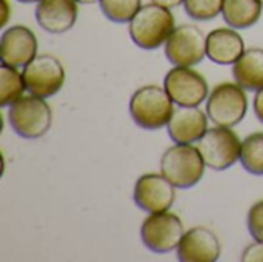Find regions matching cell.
<instances>
[{"label": "cell", "mask_w": 263, "mask_h": 262, "mask_svg": "<svg viewBox=\"0 0 263 262\" xmlns=\"http://www.w3.org/2000/svg\"><path fill=\"white\" fill-rule=\"evenodd\" d=\"M176 29V19L170 8L157 3L143 5L128 23L131 40L142 49H157L165 45Z\"/></svg>", "instance_id": "cell-1"}, {"label": "cell", "mask_w": 263, "mask_h": 262, "mask_svg": "<svg viewBox=\"0 0 263 262\" xmlns=\"http://www.w3.org/2000/svg\"><path fill=\"white\" fill-rule=\"evenodd\" d=\"M174 113V102L165 88L146 85L139 88L129 100V114L143 130L156 131L168 125Z\"/></svg>", "instance_id": "cell-2"}, {"label": "cell", "mask_w": 263, "mask_h": 262, "mask_svg": "<svg viewBox=\"0 0 263 262\" xmlns=\"http://www.w3.org/2000/svg\"><path fill=\"white\" fill-rule=\"evenodd\" d=\"M205 162L191 144H176L168 148L160 159V173L176 188H191L205 174Z\"/></svg>", "instance_id": "cell-3"}, {"label": "cell", "mask_w": 263, "mask_h": 262, "mask_svg": "<svg viewBox=\"0 0 263 262\" xmlns=\"http://www.w3.org/2000/svg\"><path fill=\"white\" fill-rule=\"evenodd\" d=\"M8 120L12 131L23 139H40L52 125V111L45 99L22 96L8 110Z\"/></svg>", "instance_id": "cell-4"}, {"label": "cell", "mask_w": 263, "mask_h": 262, "mask_svg": "<svg viewBox=\"0 0 263 262\" xmlns=\"http://www.w3.org/2000/svg\"><path fill=\"white\" fill-rule=\"evenodd\" d=\"M247 90L239 83L223 82L210 93L206 99V114L214 125L233 128L239 125L248 111Z\"/></svg>", "instance_id": "cell-5"}, {"label": "cell", "mask_w": 263, "mask_h": 262, "mask_svg": "<svg viewBox=\"0 0 263 262\" xmlns=\"http://www.w3.org/2000/svg\"><path fill=\"white\" fill-rule=\"evenodd\" d=\"M242 142L239 136L228 127H213L197 141V150L205 165L214 171L231 168L240 161Z\"/></svg>", "instance_id": "cell-6"}, {"label": "cell", "mask_w": 263, "mask_h": 262, "mask_svg": "<svg viewBox=\"0 0 263 262\" xmlns=\"http://www.w3.org/2000/svg\"><path fill=\"white\" fill-rule=\"evenodd\" d=\"M185 230L180 218L170 212L149 213L140 227V238L143 246L149 252L159 255L177 250Z\"/></svg>", "instance_id": "cell-7"}, {"label": "cell", "mask_w": 263, "mask_h": 262, "mask_svg": "<svg viewBox=\"0 0 263 262\" xmlns=\"http://www.w3.org/2000/svg\"><path fill=\"white\" fill-rule=\"evenodd\" d=\"M22 73L26 91L42 99L55 96L65 83V68L62 62L49 54L35 56Z\"/></svg>", "instance_id": "cell-8"}, {"label": "cell", "mask_w": 263, "mask_h": 262, "mask_svg": "<svg viewBox=\"0 0 263 262\" xmlns=\"http://www.w3.org/2000/svg\"><path fill=\"white\" fill-rule=\"evenodd\" d=\"M165 56L174 66H194L206 57V36L193 23L180 25L165 43Z\"/></svg>", "instance_id": "cell-9"}, {"label": "cell", "mask_w": 263, "mask_h": 262, "mask_svg": "<svg viewBox=\"0 0 263 262\" xmlns=\"http://www.w3.org/2000/svg\"><path fill=\"white\" fill-rule=\"evenodd\" d=\"M163 88L177 107H199L208 96V83L205 77L191 69V66H174L163 80Z\"/></svg>", "instance_id": "cell-10"}, {"label": "cell", "mask_w": 263, "mask_h": 262, "mask_svg": "<svg viewBox=\"0 0 263 262\" xmlns=\"http://www.w3.org/2000/svg\"><path fill=\"white\" fill-rule=\"evenodd\" d=\"M133 199L146 213L168 212L176 201V187L162 173H148L136 181Z\"/></svg>", "instance_id": "cell-11"}, {"label": "cell", "mask_w": 263, "mask_h": 262, "mask_svg": "<svg viewBox=\"0 0 263 262\" xmlns=\"http://www.w3.org/2000/svg\"><path fill=\"white\" fill-rule=\"evenodd\" d=\"M37 37L23 25H14L3 31L0 37V60L3 65L25 68L37 56Z\"/></svg>", "instance_id": "cell-12"}, {"label": "cell", "mask_w": 263, "mask_h": 262, "mask_svg": "<svg viewBox=\"0 0 263 262\" xmlns=\"http://www.w3.org/2000/svg\"><path fill=\"white\" fill-rule=\"evenodd\" d=\"M77 0H39L35 20L39 26L49 34L68 32L77 22Z\"/></svg>", "instance_id": "cell-13"}, {"label": "cell", "mask_w": 263, "mask_h": 262, "mask_svg": "<svg viewBox=\"0 0 263 262\" xmlns=\"http://www.w3.org/2000/svg\"><path fill=\"white\" fill-rule=\"evenodd\" d=\"M219 238L205 227H194L188 230L179 247L177 258L182 262H216L220 258Z\"/></svg>", "instance_id": "cell-14"}, {"label": "cell", "mask_w": 263, "mask_h": 262, "mask_svg": "<svg viewBox=\"0 0 263 262\" xmlns=\"http://www.w3.org/2000/svg\"><path fill=\"white\" fill-rule=\"evenodd\" d=\"M208 114L199 107H179L168 122V134L174 144H196L208 130Z\"/></svg>", "instance_id": "cell-15"}, {"label": "cell", "mask_w": 263, "mask_h": 262, "mask_svg": "<svg viewBox=\"0 0 263 262\" xmlns=\"http://www.w3.org/2000/svg\"><path fill=\"white\" fill-rule=\"evenodd\" d=\"M245 42L234 28H216L206 36V57L217 65H234L245 53Z\"/></svg>", "instance_id": "cell-16"}, {"label": "cell", "mask_w": 263, "mask_h": 262, "mask_svg": "<svg viewBox=\"0 0 263 262\" xmlns=\"http://www.w3.org/2000/svg\"><path fill=\"white\" fill-rule=\"evenodd\" d=\"M233 76L247 91H259L263 88V49L250 48L233 65Z\"/></svg>", "instance_id": "cell-17"}, {"label": "cell", "mask_w": 263, "mask_h": 262, "mask_svg": "<svg viewBox=\"0 0 263 262\" xmlns=\"http://www.w3.org/2000/svg\"><path fill=\"white\" fill-rule=\"evenodd\" d=\"M262 11V0H225L222 17L228 26L234 29H247L260 20Z\"/></svg>", "instance_id": "cell-18"}, {"label": "cell", "mask_w": 263, "mask_h": 262, "mask_svg": "<svg viewBox=\"0 0 263 262\" xmlns=\"http://www.w3.org/2000/svg\"><path fill=\"white\" fill-rule=\"evenodd\" d=\"M26 90L23 73L17 68L3 65L0 66V107H11L18 100Z\"/></svg>", "instance_id": "cell-19"}, {"label": "cell", "mask_w": 263, "mask_h": 262, "mask_svg": "<svg viewBox=\"0 0 263 262\" xmlns=\"http://www.w3.org/2000/svg\"><path fill=\"white\" fill-rule=\"evenodd\" d=\"M242 167L254 174L263 176V133L257 131L245 137L240 148Z\"/></svg>", "instance_id": "cell-20"}, {"label": "cell", "mask_w": 263, "mask_h": 262, "mask_svg": "<svg viewBox=\"0 0 263 262\" xmlns=\"http://www.w3.org/2000/svg\"><path fill=\"white\" fill-rule=\"evenodd\" d=\"M103 15L114 23H129L142 8V0H99Z\"/></svg>", "instance_id": "cell-21"}, {"label": "cell", "mask_w": 263, "mask_h": 262, "mask_svg": "<svg viewBox=\"0 0 263 262\" xmlns=\"http://www.w3.org/2000/svg\"><path fill=\"white\" fill-rule=\"evenodd\" d=\"M223 2L225 0H185L183 8L190 19L197 22H208L222 12Z\"/></svg>", "instance_id": "cell-22"}, {"label": "cell", "mask_w": 263, "mask_h": 262, "mask_svg": "<svg viewBox=\"0 0 263 262\" xmlns=\"http://www.w3.org/2000/svg\"><path fill=\"white\" fill-rule=\"evenodd\" d=\"M247 225L253 239L263 242V201L256 202L250 208L247 216Z\"/></svg>", "instance_id": "cell-23"}, {"label": "cell", "mask_w": 263, "mask_h": 262, "mask_svg": "<svg viewBox=\"0 0 263 262\" xmlns=\"http://www.w3.org/2000/svg\"><path fill=\"white\" fill-rule=\"evenodd\" d=\"M243 262H263V242L262 241H256L251 246H248L243 253L242 258Z\"/></svg>", "instance_id": "cell-24"}, {"label": "cell", "mask_w": 263, "mask_h": 262, "mask_svg": "<svg viewBox=\"0 0 263 262\" xmlns=\"http://www.w3.org/2000/svg\"><path fill=\"white\" fill-rule=\"evenodd\" d=\"M253 107H254V113H256L257 119L263 124V88L259 90V91H256Z\"/></svg>", "instance_id": "cell-25"}, {"label": "cell", "mask_w": 263, "mask_h": 262, "mask_svg": "<svg viewBox=\"0 0 263 262\" xmlns=\"http://www.w3.org/2000/svg\"><path fill=\"white\" fill-rule=\"evenodd\" d=\"M151 2H153V3H157V5H160V6H165V8L173 9V8H177V6L183 5V2H185V0H151Z\"/></svg>", "instance_id": "cell-26"}, {"label": "cell", "mask_w": 263, "mask_h": 262, "mask_svg": "<svg viewBox=\"0 0 263 262\" xmlns=\"http://www.w3.org/2000/svg\"><path fill=\"white\" fill-rule=\"evenodd\" d=\"M2 5H3V17H2L0 26H5L9 20V3L8 0H2Z\"/></svg>", "instance_id": "cell-27"}, {"label": "cell", "mask_w": 263, "mask_h": 262, "mask_svg": "<svg viewBox=\"0 0 263 262\" xmlns=\"http://www.w3.org/2000/svg\"><path fill=\"white\" fill-rule=\"evenodd\" d=\"M77 2L82 5H92V3H97L99 0H77Z\"/></svg>", "instance_id": "cell-28"}, {"label": "cell", "mask_w": 263, "mask_h": 262, "mask_svg": "<svg viewBox=\"0 0 263 262\" xmlns=\"http://www.w3.org/2000/svg\"><path fill=\"white\" fill-rule=\"evenodd\" d=\"M20 3H34V2H39V0H17Z\"/></svg>", "instance_id": "cell-29"}, {"label": "cell", "mask_w": 263, "mask_h": 262, "mask_svg": "<svg viewBox=\"0 0 263 262\" xmlns=\"http://www.w3.org/2000/svg\"><path fill=\"white\" fill-rule=\"evenodd\" d=\"M262 3H263V0H262Z\"/></svg>", "instance_id": "cell-30"}]
</instances>
